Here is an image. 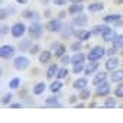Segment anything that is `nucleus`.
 Segmentation results:
<instances>
[{
  "label": "nucleus",
  "instance_id": "nucleus-47",
  "mask_svg": "<svg viewBox=\"0 0 123 123\" xmlns=\"http://www.w3.org/2000/svg\"><path fill=\"white\" fill-rule=\"evenodd\" d=\"M16 3H19V5H26L28 0H16Z\"/></svg>",
  "mask_w": 123,
  "mask_h": 123
},
{
  "label": "nucleus",
  "instance_id": "nucleus-36",
  "mask_svg": "<svg viewBox=\"0 0 123 123\" xmlns=\"http://www.w3.org/2000/svg\"><path fill=\"white\" fill-rule=\"evenodd\" d=\"M113 45H114V46H117L119 49H122V48H123V33L116 36V39L113 41Z\"/></svg>",
  "mask_w": 123,
  "mask_h": 123
},
{
  "label": "nucleus",
  "instance_id": "nucleus-44",
  "mask_svg": "<svg viewBox=\"0 0 123 123\" xmlns=\"http://www.w3.org/2000/svg\"><path fill=\"white\" fill-rule=\"evenodd\" d=\"M10 107H12V109H22V107H23V104H22V103H12V104H10Z\"/></svg>",
  "mask_w": 123,
  "mask_h": 123
},
{
  "label": "nucleus",
  "instance_id": "nucleus-29",
  "mask_svg": "<svg viewBox=\"0 0 123 123\" xmlns=\"http://www.w3.org/2000/svg\"><path fill=\"white\" fill-rule=\"evenodd\" d=\"M68 74H70V70L67 68V67H61L59 68V71H58V74H56V78L58 80H64V78H67L68 77Z\"/></svg>",
  "mask_w": 123,
  "mask_h": 123
},
{
  "label": "nucleus",
  "instance_id": "nucleus-52",
  "mask_svg": "<svg viewBox=\"0 0 123 123\" xmlns=\"http://www.w3.org/2000/svg\"><path fill=\"white\" fill-rule=\"evenodd\" d=\"M120 55H122V56H123V48H122V49H120Z\"/></svg>",
  "mask_w": 123,
  "mask_h": 123
},
{
  "label": "nucleus",
  "instance_id": "nucleus-45",
  "mask_svg": "<svg viewBox=\"0 0 123 123\" xmlns=\"http://www.w3.org/2000/svg\"><path fill=\"white\" fill-rule=\"evenodd\" d=\"M65 16H67V12H59V13H58V18H59V19H64Z\"/></svg>",
  "mask_w": 123,
  "mask_h": 123
},
{
  "label": "nucleus",
  "instance_id": "nucleus-41",
  "mask_svg": "<svg viewBox=\"0 0 123 123\" xmlns=\"http://www.w3.org/2000/svg\"><path fill=\"white\" fill-rule=\"evenodd\" d=\"M117 49H119V48H117V46H114V45H113V46H111V48H109V49H107V51H106V55H109V56H113V55H114V54H116V52H117Z\"/></svg>",
  "mask_w": 123,
  "mask_h": 123
},
{
  "label": "nucleus",
  "instance_id": "nucleus-19",
  "mask_svg": "<svg viewBox=\"0 0 123 123\" xmlns=\"http://www.w3.org/2000/svg\"><path fill=\"white\" fill-rule=\"evenodd\" d=\"M45 90H46V84H45L43 81H39V83H36V84L32 87V93H33L35 96H41V94H43Z\"/></svg>",
  "mask_w": 123,
  "mask_h": 123
},
{
  "label": "nucleus",
  "instance_id": "nucleus-28",
  "mask_svg": "<svg viewBox=\"0 0 123 123\" xmlns=\"http://www.w3.org/2000/svg\"><path fill=\"white\" fill-rule=\"evenodd\" d=\"M45 104H46L48 107H61V104H59L58 98H56V97H54V96H51V97L45 98Z\"/></svg>",
  "mask_w": 123,
  "mask_h": 123
},
{
  "label": "nucleus",
  "instance_id": "nucleus-16",
  "mask_svg": "<svg viewBox=\"0 0 123 123\" xmlns=\"http://www.w3.org/2000/svg\"><path fill=\"white\" fill-rule=\"evenodd\" d=\"M107 75H109V74H107L106 71H100V73H97V74L93 77V86H98V84L107 81Z\"/></svg>",
  "mask_w": 123,
  "mask_h": 123
},
{
  "label": "nucleus",
  "instance_id": "nucleus-10",
  "mask_svg": "<svg viewBox=\"0 0 123 123\" xmlns=\"http://www.w3.org/2000/svg\"><path fill=\"white\" fill-rule=\"evenodd\" d=\"M74 33H75V36H77V39L78 41H81V42H86V41H88L94 33L93 32H90V31H87V29H80V31H74Z\"/></svg>",
  "mask_w": 123,
  "mask_h": 123
},
{
  "label": "nucleus",
  "instance_id": "nucleus-51",
  "mask_svg": "<svg viewBox=\"0 0 123 123\" xmlns=\"http://www.w3.org/2000/svg\"><path fill=\"white\" fill-rule=\"evenodd\" d=\"M58 45H59V42H54V43H52V45H51V46H52V49H55V48H56V46H58Z\"/></svg>",
  "mask_w": 123,
  "mask_h": 123
},
{
  "label": "nucleus",
  "instance_id": "nucleus-15",
  "mask_svg": "<svg viewBox=\"0 0 123 123\" xmlns=\"http://www.w3.org/2000/svg\"><path fill=\"white\" fill-rule=\"evenodd\" d=\"M83 10H84L83 3H71V6L68 7V13H70L71 16H75V15H78V13H83Z\"/></svg>",
  "mask_w": 123,
  "mask_h": 123
},
{
  "label": "nucleus",
  "instance_id": "nucleus-38",
  "mask_svg": "<svg viewBox=\"0 0 123 123\" xmlns=\"http://www.w3.org/2000/svg\"><path fill=\"white\" fill-rule=\"evenodd\" d=\"M59 61H61V64H62L64 67H67L68 64H71V56L65 54V55H62V56L59 58Z\"/></svg>",
  "mask_w": 123,
  "mask_h": 123
},
{
  "label": "nucleus",
  "instance_id": "nucleus-37",
  "mask_svg": "<svg viewBox=\"0 0 123 123\" xmlns=\"http://www.w3.org/2000/svg\"><path fill=\"white\" fill-rule=\"evenodd\" d=\"M29 54L31 55H36V54H41V45L39 43H33L29 49Z\"/></svg>",
  "mask_w": 123,
  "mask_h": 123
},
{
  "label": "nucleus",
  "instance_id": "nucleus-21",
  "mask_svg": "<svg viewBox=\"0 0 123 123\" xmlns=\"http://www.w3.org/2000/svg\"><path fill=\"white\" fill-rule=\"evenodd\" d=\"M58 71H59V67H58V64H51L49 67H48V70H46V78H54V77H56V74H58Z\"/></svg>",
  "mask_w": 123,
  "mask_h": 123
},
{
  "label": "nucleus",
  "instance_id": "nucleus-25",
  "mask_svg": "<svg viewBox=\"0 0 123 123\" xmlns=\"http://www.w3.org/2000/svg\"><path fill=\"white\" fill-rule=\"evenodd\" d=\"M78 97H80V100H83V101L88 100V98L91 97V90H90V87H86V88L80 90V91H78Z\"/></svg>",
  "mask_w": 123,
  "mask_h": 123
},
{
  "label": "nucleus",
  "instance_id": "nucleus-39",
  "mask_svg": "<svg viewBox=\"0 0 123 123\" xmlns=\"http://www.w3.org/2000/svg\"><path fill=\"white\" fill-rule=\"evenodd\" d=\"M12 97H13V94H12V93H7V94H5V96H3V98H2V104H3V106L9 104V103L12 101Z\"/></svg>",
  "mask_w": 123,
  "mask_h": 123
},
{
  "label": "nucleus",
  "instance_id": "nucleus-13",
  "mask_svg": "<svg viewBox=\"0 0 123 123\" xmlns=\"http://www.w3.org/2000/svg\"><path fill=\"white\" fill-rule=\"evenodd\" d=\"M110 81L111 83H122L123 81V70L122 68L113 70L111 74H110Z\"/></svg>",
  "mask_w": 123,
  "mask_h": 123
},
{
  "label": "nucleus",
  "instance_id": "nucleus-1",
  "mask_svg": "<svg viewBox=\"0 0 123 123\" xmlns=\"http://www.w3.org/2000/svg\"><path fill=\"white\" fill-rule=\"evenodd\" d=\"M106 48H103L101 45H96V46H93L91 48V51L88 52V55H87V59L88 61H100L104 55H106Z\"/></svg>",
  "mask_w": 123,
  "mask_h": 123
},
{
  "label": "nucleus",
  "instance_id": "nucleus-7",
  "mask_svg": "<svg viewBox=\"0 0 123 123\" xmlns=\"http://www.w3.org/2000/svg\"><path fill=\"white\" fill-rule=\"evenodd\" d=\"M46 31L48 32H61V29H62V23H61V19H51L48 20L46 23Z\"/></svg>",
  "mask_w": 123,
  "mask_h": 123
},
{
  "label": "nucleus",
  "instance_id": "nucleus-20",
  "mask_svg": "<svg viewBox=\"0 0 123 123\" xmlns=\"http://www.w3.org/2000/svg\"><path fill=\"white\" fill-rule=\"evenodd\" d=\"M122 19V15L119 13H110V15H106L103 18V22L104 23H114V22H120Z\"/></svg>",
  "mask_w": 123,
  "mask_h": 123
},
{
  "label": "nucleus",
  "instance_id": "nucleus-43",
  "mask_svg": "<svg viewBox=\"0 0 123 123\" xmlns=\"http://www.w3.org/2000/svg\"><path fill=\"white\" fill-rule=\"evenodd\" d=\"M67 2L68 0H54V3L56 6H64V5H67Z\"/></svg>",
  "mask_w": 123,
  "mask_h": 123
},
{
  "label": "nucleus",
  "instance_id": "nucleus-33",
  "mask_svg": "<svg viewBox=\"0 0 123 123\" xmlns=\"http://www.w3.org/2000/svg\"><path fill=\"white\" fill-rule=\"evenodd\" d=\"M19 87H20V78H19V77H15V78H12V80L9 81V88L16 90V88H19Z\"/></svg>",
  "mask_w": 123,
  "mask_h": 123
},
{
  "label": "nucleus",
  "instance_id": "nucleus-5",
  "mask_svg": "<svg viewBox=\"0 0 123 123\" xmlns=\"http://www.w3.org/2000/svg\"><path fill=\"white\" fill-rule=\"evenodd\" d=\"M110 91H111V87H110V84L107 81L96 86V96L97 97H107L110 94Z\"/></svg>",
  "mask_w": 123,
  "mask_h": 123
},
{
  "label": "nucleus",
  "instance_id": "nucleus-12",
  "mask_svg": "<svg viewBox=\"0 0 123 123\" xmlns=\"http://www.w3.org/2000/svg\"><path fill=\"white\" fill-rule=\"evenodd\" d=\"M116 36H117V35H116L114 29H113V28H110V26H109V28L104 31V33L101 35V38H103V41H104V42H113V41L116 39Z\"/></svg>",
  "mask_w": 123,
  "mask_h": 123
},
{
  "label": "nucleus",
  "instance_id": "nucleus-35",
  "mask_svg": "<svg viewBox=\"0 0 123 123\" xmlns=\"http://www.w3.org/2000/svg\"><path fill=\"white\" fill-rule=\"evenodd\" d=\"M86 70V64H77V65H73V73L75 75H78L80 73H84Z\"/></svg>",
  "mask_w": 123,
  "mask_h": 123
},
{
  "label": "nucleus",
  "instance_id": "nucleus-8",
  "mask_svg": "<svg viewBox=\"0 0 123 123\" xmlns=\"http://www.w3.org/2000/svg\"><path fill=\"white\" fill-rule=\"evenodd\" d=\"M119 64H120L119 58L113 55V56H109V58H107L106 64H104V68H106V71H113V70H116V68L119 67Z\"/></svg>",
  "mask_w": 123,
  "mask_h": 123
},
{
  "label": "nucleus",
  "instance_id": "nucleus-14",
  "mask_svg": "<svg viewBox=\"0 0 123 123\" xmlns=\"http://www.w3.org/2000/svg\"><path fill=\"white\" fill-rule=\"evenodd\" d=\"M52 55H54V52L49 51V49L41 51V54H39V62L41 64H48L49 61H51V58H52Z\"/></svg>",
  "mask_w": 123,
  "mask_h": 123
},
{
  "label": "nucleus",
  "instance_id": "nucleus-26",
  "mask_svg": "<svg viewBox=\"0 0 123 123\" xmlns=\"http://www.w3.org/2000/svg\"><path fill=\"white\" fill-rule=\"evenodd\" d=\"M65 54H67V46L62 45V43H59V45L54 49V55H55L56 58H61V56L65 55Z\"/></svg>",
  "mask_w": 123,
  "mask_h": 123
},
{
  "label": "nucleus",
  "instance_id": "nucleus-18",
  "mask_svg": "<svg viewBox=\"0 0 123 123\" xmlns=\"http://www.w3.org/2000/svg\"><path fill=\"white\" fill-rule=\"evenodd\" d=\"M86 59L87 56L81 52H75L73 56H71V64L73 65H77V64H86Z\"/></svg>",
  "mask_w": 123,
  "mask_h": 123
},
{
  "label": "nucleus",
  "instance_id": "nucleus-27",
  "mask_svg": "<svg viewBox=\"0 0 123 123\" xmlns=\"http://www.w3.org/2000/svg\"><path fill=\"white\" fill-rule=\"evenodd\" d=\"M22 16H23L25 19H33V20H38V19H39L38 13H36V12H33V10H31V9L23 10V12H22Z\"/></svg>",
  "mask_w": 123,
  "mask_h": 123
},
{
  "label": "nucleus",
  "instance_id": "nucleus-48",
  "mask_svg": "<svg viewBox=\"0 0 123 123\" xmlns=\"http://www.w3.org/2000/svg\"><path fill=\"white\" fill-rule=\"evenodd\" d=\"M43 15H45V16H46V18H49V16H51V10H49V9H46V10H45V13H43Z\"/></svg>",
  "mask_w": 123,
  "mask_h": 123
},
{
  "label": "nucleus",
  "instance_id": "nucleus-3",
  "mask_svg": "<svg viewBox=\"0 0 123 123\" xmlns=\"http://www.w3.org/2000/svg\"><path fill=\"white\" fill-rule=\"evenodd\" d=\"M28 33L31 35L32 39H39V38L42 36V33H43V25L39 23L38 20L33 22V23L28 28Z\"/></svg>",
  "mask_w": 123,
  "mask_h": 123
},
{
  "label": "nucleus",
  "instance_id": "nucleus-23",
  "mask_svg": "<svg viewBox=\"0 0 123 123\" xmlns=\"http://www.w3.org/2000/svg\"><path fill=\"white\" fill-rule=\"evenodd\" d=\"M64 87V84H62V80H55L54 83H51V86H49V90H51V93H58L61 88Z\"/></svg>",
  "mask_w": 123,
  "mask_h": 123
},
{
  "label": "nucleus",
  "instance_id": "nucleus-9",
  "mask_svg": "<svg viewBox=\"0 0 123 123\" xmlns=\"http://www.w3.org/2000/svg\"><path fill=\"white\" fill-rule=\"evenodd\" d=\"M87 22H88V18H87V15H84V13H78V15H75V16L73 18V26L81 28V26L87 25Z\"/></svg>",
  "mask_w": 123,
  "mask_h": 123
},
{
  "label": "nucleus",
  "instance_id": "nucleus-50",
  "mask_svg": "<svg viewBox=\"0 0 123 123\" xmlns=\"http://www.w3.org/2000/svg\"><path fill=\"white\" fill-rule=\"evenodd\" d=\"M68 2H71V3H83L84 0H68Z\"/></svg>",
  "mask_w": 123,
  "mask_h": 123
},
{
  "label": "nucleus",
  "instance_id": "nucleus-32",
  "mask_svg": "<svg viewBox=\"0 0 123 123\" xmlns=\"http://www.w3.org/2000/svg\"><path fill=\"white\" fill-rule=\"evenodd\" d=\"M114 97L123 98V83H117V86L114 87Z\"/></svg>",
  "mask_w": 123,
  "mask_h": 123
},
{
  "label": "nucleus",
  "instance_id": "nucleus-4",
  "mask_svg": "<svg viewBox=\"0 0 123 123\" xmlns=\"http://www.w3.org/2000/svg\"><path fill=\"white\" fill-rule=\"evenodd\" d=\"M28 32V28H26V25L23 23V22H16L13 26H12V29H10V35L13 36V38H22L25 33Z\"/></svg>",
  "mask_w": 123,
  "mask_h": 123
},
{
  "label": "nucleus",
  "instance_id": "nucleus-17",
  "mask_svg": "<svg viewBox=\"0 0 123 123\" xmlns=\"http://www.w3.org/2000/svg\"><path fill=\"white\" fill-rule=\"evenodd\" d=\"M86 87H88V81H87V78L86 77H81V78H77L74 83H73V88L74 90H83V88H86Z\"/></svg>",
  "mask_w": 123,
  "mask_h": 123
},
{
  "label": "nucleus",
  "instance_id": "nucleus-30",
  "mask_svg": "<svg viewBox=\"0 0 123 123\" xmlns=\"http://www.w3.org/2000/svg\"><path fill=\"white\" fill-rule=\"evenodd\" d=\"M106 109H114L116 106H117V103H116V98H113V97H106V100H104V104H103Z\"/></svg>",
  "mask_w": 123,
  "mask_h": 123
},
{
  "label": "nucleus",
  "instance_id": "nucleus-22",
  "mask_svg": "<svg viewBox=\"0 0 123 123\" xmlns=\"http://www.w3.org/2000/svg\"><path fill=\"white\" fill-rule=\"evenodd\" d=\"M87 9H88V12H91V13H97V12H101V10L104 9V5H103L101 2H94V3L88 5Z\"/></svg>",
  "mask_w": 123,
  "mask_h": 123
},
{
  "label": "nucleus",
  "instance_id": "nucleus-46",
  "mask_svg": "<svg viewBox=\"0 0 123 123\" xmlns=\"http://www.w3.org/2000/svg\"><path fill=\"white\" fill-rule=\"evenodd\" d=\"M78 98H80V97H75V96H71V97H70V103H75V101H77Z\"/></svg>",
  "mask_w": 123,
  "mask_h": 123
},
{
  "label": "nucleus",
  "instance_id": "nucleus-24",
  "mask_svg": "<svg viewBox=\"0 0 123 123\" xmlns=\"http://www.w3.org/2000/svg\"><path fill=\"white\" fill-rule=\"evenodd\" d=\"M33 43H32V39H23V41H20V43H19V49L22 51V52H29V49H31V46H32Z\"/></svg>",
  "mask_w": 123,
  "mask_h": 123
},
{
  "label": "nucleus",
  "instance_id": "nucleus-2",
  "mask_svg": "<svg viewBox=\"0 0 123 123\" xmlns=\"http://www.w3.org/2000/svg\"><path fill=\"white\" fill-rule=\"evenodd\" d=\"M29 65H31V61L25 55H19V56H16L13 59V67L18 71H25L26 68H29Z\"/></svg>",
  "mask_w": 123,
  "mask_h": 123
},
{
  "label": "nucleus",
  "instance_id": "nucleus-42",
  "mask_svg": "<svg viewBox=\"0 0 123 123\" xmlns=\"http://www.w3.org/2000/svg\"><path fill=\"white\" fill-rule=\"evenodd\" d=\"M10 29H12V28H9L7 25H2V31H0V32H2V35L5 36V35H6V33L10 31Z\"/></svg>",
  "mask_w": 123,
  "mask_h": 123
},
{
  "label": "nucleus",
  "instance_id": "nucleus-6",
  "mask_svg": "<svg viewBox=\"0 0 123 123\" xmlns=\"http://www.w3.org/2000/svg\"><path fill=\"white\" fill-rule=\"evenodd\" d=\"M15 46L13 45H3L2 48H0V56H2L3 59H10L15 56Z\"/></svg>",
  "mask_w": 123,
  "mask_h": 123
},
{
  "label": "nucleus",
  "instance_id": "nucleus-34",
  "mask_svg": "<svg viewBox=\"0 0 123 123\" xmlns=\"http://www.w3.org/2000/svg\"><path fill=\"white\" fill-rule=\"evenodd\" d=\"M81 48H83V42H81V41H75V42H73V43L70 45V49H71L73 52H80Z\"/></svg>",
  "mask_w": 123,
  "mask_h": 123
},
{
  "label": "nucleus",
  "instance_id": "nucleus-31",
  "mask_svg": "<svg viewBox=\"0 0 123 123\" xmlns=\"http://www.w3.org/2000/svg\"><path fill=\"white\" fill-rule=\"evenodd\" d=\"M107 28H109L107 25H96V26L93 28V31H91V32H93L94 35H103V33H104V31H106Z\"/></svg>",
  "mask_w": 123,
  "mask_h": 123
},
{
  "label": "nucleus",
  "instance_id": "nucleus-40",
  "mask_svg": "<svg viewBox=\"0 0 123 123\" xmlns=\"http://www.w3.org/2000/svg\"><path fill=\"white\" fill-rule=\"evenodd\" d=\"M13 12H15L13 9H9V10H7V9H2V13H0V19H6L7 15H9V13H13Z\"/></svg>",
  "mask_w": 123,
  "mask_h": 123
},
{
  "label": "nucleus",
  "instance_id": "nucleus-11",
  "mask_svg": "<svg viewBox=\"0 0 123 123\" xmlns=\"http://www.w3.org/2000/svg\"><path fill=\"white\" fill-rule=\"evenodd\" d=\"M100 64L98 61H90L88 64H86V70H84V75H93L97 70H98Z\"/></svg>",
  "mask_w": 123,
  "mask_h": 123
},
{
  "label": "nucleus",
  "instance_id": "nucleus-49",
  "mask_svg": "<svg viewBox=\"0 0 123 123\" xmlns=\"http://www.w3.org/2000/svg\"><path fill=\"white\" fill-rule=\"evenodd\" d=\"M75 107H77V109H83V107H86V106H84L83 103H77V104H75Z\"/></svg>",
  "mask_w": 123,
  "mask_h": 123
}]
</instances>
